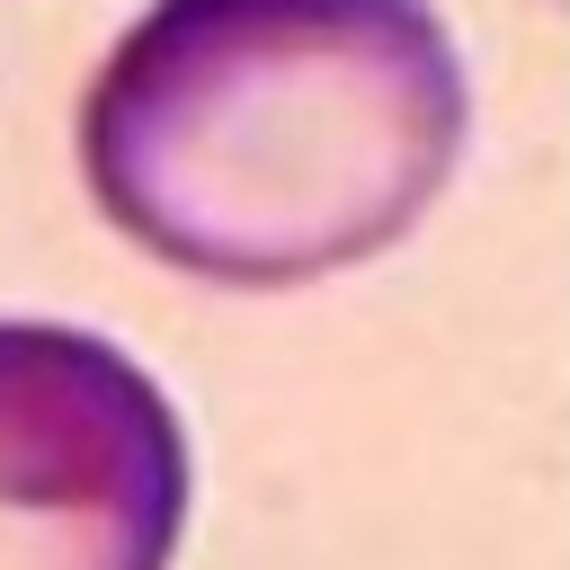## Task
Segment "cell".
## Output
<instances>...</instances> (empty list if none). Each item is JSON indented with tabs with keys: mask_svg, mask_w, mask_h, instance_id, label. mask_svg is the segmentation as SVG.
<instances>
[{
	"mask_svg": "<svg viewBox=\"0 0 570 570\" xmlns=\"http://www.w3.org/2000/svg\"><path fill=\"white\" fill-rule=\"evenodd\" d=\"M472 142L436 0H142L80 98V178L160 267L321 285L419 232Z\"/></svg>",
	"mask_w": 570,
	"mask_h": 570,
	"instance_id": "obj_1",
	"label": "cell"
},
{
	"mask_svg": "<svg viewBox=\"0 0 570 570\" xmlns=\"http://www.w3.org/2000/svg\"><path fill=\"white\" fill-rule=\"evenodd\" d=\"M187 428L98 330L0 321V570H169Z\"/></svg>",
	"mask_w": 570,
	"mask_h": 570,
	"instance_id": "obj_2",
	"label": "cell"
}]
</instances>
